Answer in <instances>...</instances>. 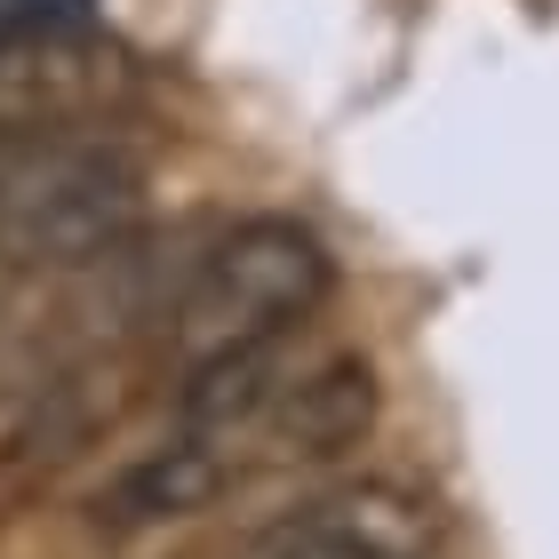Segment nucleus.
Returning a JSON list of instances; mask_svg holds the SVG:
<instances>
[{
    "mask_svg": "<svg viewBox=\"0 0 559 559\" xmlns=\"http://www.w3.org/2000/svg\"><path fill=\"white\" fill-rule=\"evenodd\" d=\"M328 288H336V264H328L320 233H304L296 216L233 224V233L192 264L185 296H176V312H168L176 376H200L216 360H240V352L288 344L328 304Z\"/></svg>",
    "mask_w": 559,
    "mask_h": 559,
    "instance_id": "obj_2",
    "label": "nucleus"
},
{
    "mask_svg": "<svg viewBox=\"0 0 559 559\" xmlns=\"http://www.w3.org/2000/svg\"><path fill=\"white\" fill-rule=\"evenodd\" d=\"M144 216L129 152L81 129L0 136V272L112 264Z\"/></svg>",
    "mask_w": 559,
    "mask_h": 559,
    "instance_id": "obj_1",
    "label": "nucleus"
},
{
    "mask_svg": "<svg viewBox=\"0 0 559 559\" xmlns=\"http://www.w3.org/2000/svg\"><path fill=\"white\" fill-rule=\"evenodd\" d=\"M96 33V0H0V48Z\"/></svg>",
    "mask_w": 559,
    "mask_h": 559,
    "instance_id": "obj_3",
    "label": "nucleus"
}]
</instances>
